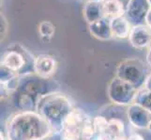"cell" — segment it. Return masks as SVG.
Instances as JSON below:
<instances>
[{"instance_id":"cell-2","label":"cell","mask_w":151,"mask_h":140,"mask_svg":"<svg viewBox=\"0 0 151 140\" xmlns=\"http://www.w3.org/2000/svg\"><path fill=\"white\" fill-rule=\"evenodd\" d=\"M38 113L47 121L52 127L61 129L65 118L73 109L70 102L63 95H46L37 103Z\"/></svg>"},{"instance_id":"cell-23","label":"cell","mask_w":151,"mask_h":140,"mask_svg":"<svg viewBox=\"0 0 151 140\" xmlns=\"http://www.w3.org/2000/svg\"><path fill=\"white\" fill-rule=\"evenodd\" d=\"M145 88H147V90L151 91V74L148 76L147 81H145Z\"/></svg>"},{"instance_id":"cell-14","label":"cell","mask_w":151,"mask_h":140,"mask_svg":"<svg viewBox=\"0 0 151 140\" xmlns=\"http://www.w3.org/2000/svg\"><path fill=\"white\" fill-rule=\"evenodd\" d=\"M104 18L112 20L124 16V3L120 0H104L102 4Z\"/></svg>"},{"instance_id":"cell-9","label":"cell","mask_w":151,"mask_h":140,"mask_svg":"<svg viewBox=\"0 0 151 140\" xmlns=\"http://www.w3.org/2000/svg\"><path fill=\"white\" fill-rule=\"evenodd\" d=\"M56 61L49 55H40L34 62V72L41 77H48L54 74Z\"/></svg>"},{"instance_id":"cell-10","label":"cell","mask_w":151,"mask_h":140,"mask_svg":"<svg viewBox=\"0 0 151 140\" xmlns=\"http://www.w3.org/2000/svg\"><path fill=\"white\" fill-rule=\"evenodd\" d=\"M147 0H129L128 4V15L132 20V23L141 22L144 19L147 10L149 9Z\"/></svg>"},{"instance_id":"cell-26","label":"cell","mask_w":151,"mask_h":140,"mask_svg":"<svg viewBox=\"0 0 151 140\" xmlns=\"http://www.w3.org/2000/svg\"><path fill=\"white\" fill-rule=\"evenodd\" d=\"M147 129H148V130L151 132V122H149V124H148V127H147Z\"/></svg>"},{"instance_id":"cell-19","label":"cell","mask_w":151,"mask_h":140,"mask_svg":"<svg viewBox=\"0 0 151 140\" xmlns=\"http://www.w3.org/2000/svg\"><path fill=\"white\" fill-rule=\"evenodd\" d=\"M19 81H20L19 77L16 75L13 77H12V79H9L7 81L1 83V88H3V89L5 91H7L8 92H12L13 91L17 89V87L19 85Z\"/></svg>"},{"instance_id":"cell-27","label":"cell","mask_w":151,"mask_h":140,"mask_svg":"<svg viewBox=\"0 0 151 140\" xmlns=\"http://www.w3.org/2000/svg\"><path fill=\"white\" fill-rule=\"evenodd\" d=\"M147 3H148V5H149V7L151 8V0H147Z\"/></svg>"},{"instance_id":"cell-13","label":"cell","mask_w":151,"mask_h":140,"mask_svg":"<svg viewBox=\"0 0 151 140\" xmlns=\"http://www.w3.org/2000/svg\"><path fill=\"white\" fill-rule=\"evenodd\" d=\"M110 28L114 38H129L132 26L128 19L124 16H121L110 20Z\"/></svg>"},{"instance_id":"cell-3","label":"cell","mask_w":151,"mask_h":140,"mask_svg":"<svg viewBox=\"0 0 151 140\" xmlns=\"http://www.w3.org/2000/svg\"><path fill=\"white\" fill-rule=\"evenodd\" d=\"M149 73L147 65L141 60L133 58L122 62L116 68V77L126 80L137 90L145 87Z\"/></svg>"},{"instance_id":"cell-16","label":"cell","mask_w":151,"mask_h":140,"mask_svg":"<svg viewBox=\"0 0 151 140\" xmlns=\"http://www.w3.org/2000/svg\"><path fill=\"white\" fill-rule=\"evenodd\" d=\"M124 130H125L124 122L121 120H119V119H117V118L109 120V125H108L107 133L110 134L114 138L116 137V136H123Z\"/></svg>"},{"instance_id":"cell-6","label":"cell","mask_w":151,"mask_h":140,"mask_svg":"<svg viewBox=\"0 0 151 140\" xmlns=\"http://www.w3.org/2000/svg\"><path fill=\"white\" fill-rule=\"evenodd\" d=\"M28 51L25 50L24 48H22V51L17 49L8 50V53L4 55L2 60V65L9 70L17 73L22 70L24 65H27V55Z\"/></svg>"},{"instance_id":"cell-15","label":"cell","mask_w":151,"mask_h":140,"mask_svg":"<svg viewBox=\"0 0 151 140\" xmlns=\"http://www.w3.org/2000/svg\"><path fill=\"white\" fill-rule=\"evenodd\" d=\"M134 103L151 113V91L145 87L138 90Z\"/></svg>"},{"instance_id":"cell-25","label":"cell","mask_w":151,"mask_h":140,"mask_svg":"<svg viewBox=\"0 0 151 140\" xmlns=\"http://www.w3.org/2000/svg\"><path fill=\"white\" fill-rule=\"evenodd\" d=\"M114 140H127V137H125L124 136H116L114 137Z\"/></svg>"},{"instance_id":"cell-17","label":"cell","mask_w":151,"mask_h":140,"mask_svg":"<svg viewBox=\"0 0 151 140\" xmlns=\"http://www.w3.org/2000/svg\"><path fill=\"white\" fill-rule=\"evenodd\" d=\"M55 32V25L49 21H43L39 25V33L40 37L45 39H51L54 37Z\"/></svg>"},{"instance_id":"cell-12","label":"cell","mask_w":151,"mask_h":140,"mask_svg":"<svg viewBox=\"0 0 151 140\" xmlns=\"http://www.w3.org/2000/svg\"><path fill=\"white\" fill-rule=\"evenodd\" d=\"M102 4L103 0H90L86 3L84 8V17L88 24L104 18Z\"/></svg>"},{"instance_id":"cell-21","label":"cell","mask_w":151,"mask_h":140,"mask_svg":"<svg viewBox=\"0 0 151 140\" xmlns=\"http://www.w3.org/2000/svg\"><path fill=\"white\" fill-rule=\"evenodd\" d=\"M145 25L148 26L151 29V8H149V9L147 10V14H145Z\"/></svg>"},{"instance_id":"cell-4","label":"cell","mask_w":151,"mask_h":140,"mask_svg":"<svg viewBox=\"0 0 151 140\" xmlns=\"http://www.w3.org/2000/svg\"><path fill=\"white\" fill-rule=\"evenodd\" d=\"M90 117L79 108H73L62 123L61 140H82V129Z\"/></svg>"},{"instance_id":"cell-1","label":"cell","mask_w":151,"mask_h":140,"mask_svg":"<svg viewBox=\"0 0 151 140\" xmlns=\"http://www.w3.org/2000/svg\"><path fill=\"white\" fill-rule=\"evenodd\" d=\"M7 131L8 140H42L52 132V126L39 113L24 112L12 118Z\"/></svg>"},{"instance_id":"cell-8","label":"cell","mask_w":151,"mask_h":140,"mask_svg":"<svg viewBox=\"0 0 151 140\" xmlns=\"http://www.w3.org/2000/svg\"><path fill=\"white\" fill-rule=\"evenodd\" d=\"M128 119L135 128L145 129L151 122V113L137 104H132L128 109Z\"/></svg>"},{"instance_id":"cell-7","label":"cell","mask_w":151,"mask_h":140,"mask_svg":"<svg viewBox=\"0 0 151 140\" xmlns=\"http://www.w3.org/2000/svg\"><path fill=\"white\" fill-rule=\"evenodd\" d=\"M129 43L136 49H145L151 45V29L145 24H135L129 35Z\"/></svg>"},{"instance_id":"cell-11","label":"cell","mask_w":151,"mask_h":140,"mask_svg":"<svg viewBox=\"0 0 151 140\" xmlns=\"http://www.w3.org/2000/svg\"><path fill=\"white\" fill-rule=\"evenodd\" d=\"M89 32L94 38L100 40H109L112 38V32L110 28V20L102 18L96 22L88 24Z\"/></svg>"},{"instance_id":"cell-5","label":"cell","mask_w":151,"mask_h":140,"mask_svg":"<svg viewBox=\"0 0 151 140\" xmlns=\"http://www.w3.org/2000/svg\"><path fill=\"white\" fill-rule=\"evenodd\" d=\"M138 90L118 77H116L112 80L108 87V95L109 98L118 105H129L134 103Z\"/></svg>"},{"instance_id":"cell-18","label":"cell","mask_w":151,"mask_h":140,"mask_svg":"<svg viewBox=\"0 0 151 140\" xmlns=\"http://www.w3.org/2000/svg\"><path fill=\"white\" fill-rule=\"evenodd\" d=\"M92 124H93V128H94L96 134L107 133L109 120H107V119L103 116H96L92 120Z\"/></svg>"},{"instance_id":"cell-20","label":"cell","mask_w":151,"mask_h":140,"mask_svg":"<svg viewBox=\"0 0 151 140\" xmlns=\"http://www.w3.org/2000/svg\"><path fill=\"white\" fill-rule=\"evenodd\" d=\"M93 138H94V140H114V137L109 133L97 134Z\"/></svg>"},{"instance_id":"cell-22","label":"cell","mask_w":151,"mask_h":140,"mask_svg":"<svg viewBox=\"0 0 151 140\" xmlns=\"http://www.w3.org/2000/svg\"><path fill=\"white\" fill-rule=\"evenodd\" d=\"M127 140H145V138L140 134L134 133V134H132L129 137H127Z\"/></svg>"},{"instance_id":"cell-24","label":"cell","mask_w":151,"mask_h":140,"mask_svg":"<svg viewBox=\"0 0 151 140\" xmlns=\"http://www.w3.org/2000/svg\"><path fill=\"white\" fill-rule=\"evenodd\" d=\"M147 63L148 65L151 66V47L149 48V50L147 51Z\"/></svg>"}]
</instances>
